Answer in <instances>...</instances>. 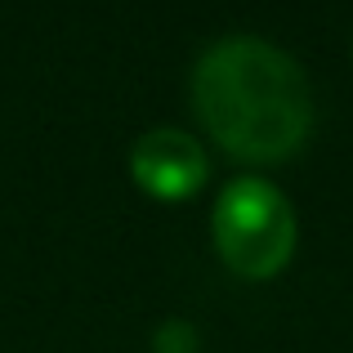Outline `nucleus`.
<instances>
[{"instance_id":"nucleus-2","label":"nucleus","mask_w":353,"mask_h":353,"mask_svg":"<svg viewBox=\"0 0 353 353\" xmlns=\"http://www.w3.org/2000/svg\"><path fill=\"white\" fill-rule=\"evenodd\" d=\"M210 233L233 273L273 277L295 250V210L277 183L241 174L215 197Z\"/></svg>"},{"instance_id":"nucleus-4","label":"nucleus","mask_w":353,"mask_h":353,"mask_svg":"<svg viewBox=\"0 0 353 353\" xmlns=\"http://www.w3.org/2000/svg\"><path fill=\"white\" fill-rule=\"evenodd\" d=\"M197 336H192L188 322H161L157 327V353H192Z\"/></svg>"},{"instance_id":"nucleus-3","label":"nucleus","mask_w":353,"mask_h":353,"mask_svg":"<svg viewBox=\"0 0 353 353\" xmlns=\"http://www.w3.org/2000/svg\"><path fill=\"white\" fill-rule=\"evenodd\" d=\"M130 170L152 197H192L206 183L210 161L206 148L179 125H157L134 139L130 148Z\"/></svg>"},{"instance_id":"nucleus-1","label":"nucleus","mask_w":353,"mask_h":353,"mask_svg":"<svg viewBox=\"0 0 353 353\" xmlns=\"http://www.w3.org/2000/svg\"><path fill=\"white\" fill-rule=\"evenodd\" d=\"M192 108L241 161H282L313 125L304 68L264 36H224L192 68Z\"/></svg>"}]
</instances>
